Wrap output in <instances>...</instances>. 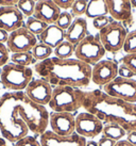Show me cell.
Here are the masks:
<instances>
[{
    "instance_id": "6da1fadb",
    "label": "cell",
    "mask_w": 136,
    "mask_h": 146,
    "mask_svg": "<svg viewBox=\"0 0 136 146\" xmlns=\"http://www.w3.org/2000/svg\"><path fill=\"white\" fill-rule=\"evenodd\" d=\"M49 115L45 106L31 100L24 91L0 97V132L9 142H17L29 132L43 134L49 126Z\"/></svg>"
},
{
    "instance_id": "7a4b0ae2",
    "label": "cell",
    "mask_w": 136,
    "mask_h": 146,
    "mask_svg": "<svg viewBox=\"0 0 136 146\" xmlns=\"http://www.w3.org/2000/svg\"><path fill=\"white\" fill-rule=\"evenodd\" d=\"M83 108L105 124H116L127 132L136 131V104L124 102L102 90L85 92Z\"/></svg>"
},
{
    "instance_id": "3957f363",
    "label": "cell",
    "mask_w": 136,
    "mask_h": 146,
    "mask_svg": "<svg viewBox=\"0 0 136 146\" xmlns=\"http://www.w3.org/2000/svg\"><path fill=\"white\" fill-rule=\"evenodd\" d=\"M34 70L52 86L85 88L92 81V66L78 59L51 57L37 62Z\"/></svg>"
},
{
    "instance_id": "277c9868",
    "label": "cell",
    "mask_w": 136,
    "mask_h": 146,
    "mask_svg": "<svg viewBox=\"0 0 136 146\" xmlns=\"http://www.w3.org/2000/svg\"><path fill=\"white\" fill-rule=\"evenodd\" d=\"M85 92L81 89L71 86H55L53 88L49 108L53 112L75 113L83 107Z\"/></svg>"
},
{
    "instance_id": "5b68a950",
    "label": "cell",
    "mask_w": 136,
    "mask_h": 146,
    "mask_svg": "<svg viewBox=\"0 0 136 146\" xmlns=\"http://www.w3.org/2000/svg\"><path fill=\"white\" fill-rule=\"evenodd\" d=\"M33 79V70L29 66H21L15 63L4 65L1 73V83L12 91H24Z\"/></svg>"
},
{
    "instance_id": "8992f818",
    "label": "cell",
    "mask_w": 136,
    "mask_h": 146,
    "mask_svg": "<svg viewBox=\"0 0 136 146\" xmlns=\"http://www.w3.org/2000/svg\"><path fill=\"white\" fill-rule=\"evenodd\" d=\"M105 52L106 51L98 35H86L79 44L75 46L76 59L90 66H94L101 61Z\"/></svg>"
},
{
    "instance_id": "52a82bcc",
    "label": "cell",
    "mask_w": 136,
    "mask_h": 146,
    "mask_svg": "<svg viewBox=\"0 0 136 146\" xmlns=\"http://www.w3.org/2000/svg\"><path fill=\"white\" fill-rule=\"evenodd\" d=\"M127 35V29L120 21H112L108 26L99 30L98 34L105 51L112 53L118 52L123 48Z\"/></svg>"
},
{
    "instance_id": "ba28073f",
    "label": "cell",
    "mask_w": 136,
    "mask_h": 146,
    "mask_svg": "<svg viewBox=\"0 0 136 146\" xmlns=\"http://www.w3.org/2000/svg\"><path fill=\"white\" fill-rule=\"evenodd\" d=\"M103 92L124 102L136 104V80L133 78L117 76L113 81L104 85Z\"/></svg>"
},
{
    "instance_id": "9c48e42d",
    "label": "cell",
    "mask_w": 136,
    "mask_h": 146,
    "mask_svg": "<svg viewBox=\"0 0 136 146\" xmlns=\"http://www.w3.org/2000/svg\"><path fill=\"white\" fill-rule=\"evenodd\" d=\"M36 44H37L36 35L30 32L24 26L10 33L9 40L7 42V46L12 53L32 51Z\"/></svg>"
},
{
    "instance_id": "30bf717a",
    "label": "cell",
    "mask_w": 136,
    "mask_h": 146,
    "mask_svg": "<svg viewBox=\"0 0 136 146\" xmlns=\"http://www.w3.org/2000/svg\"><path fill=\"white\" fill-rule=\"evenodd\" d=\"M104 124L96 115L81 112L76 116V132L85 139H94L102 133Z\"/></svg>"
},
{
    "instance_id": "8fae6325",
    "label": "cell",
    "mask_w": 136,
    "mask_h": 146,
    "mask_svg": "<svg viewBox=\"0 0 136 146\" xmlns=\"http://www.w3.org/2000/svg\"><path fill=\"white\" fill-rule=\"evenodd\" d=\"M51 131L59 135H70L76 132V116L67 112H53L49 115Z\"/></svg>"
},
{
    "instance_id": "7c38bea8",
    "label": "cell",
    "mask_w": 136,
    "mask_h": 146,
    "mask_svg": "<svg viewBox=\"0 0 136 146\" xmlns=\"http://www.w3.org/2000/svg\"><path fill=\"white\" fill-rule=\"evenodd\" d=\"M118 76V65L111 60H101L92 66V81L104 86Z\"/></svg>"
},
{
    "instance_id": "4fadbf2b",
    "label": "cell",
    "mask_w": 136,
    "mask_h": 146,
    "mask_svg": "<svg viewBox=\"0 0 136 146\" xmlns=\"http://www.w3.org/2000/svg\"><path fill=\"white\" fill-rule=\"evenodd\" d=\"M86 141V139L77 132L70 135H59L51 130H47L40 135L42 146H85Z\"/></svg>"
},
{
    "instance_id": "5bb4252c",
    "label": "cell",
    "mask_w": 136,
    "mask_h": 146,
    "mask_svg": "<svg viewBox=\"0 0 136 146\" xmlns=\"http://www.w3.org/2000/svg\"><path fill=\"white\" fill-rule=\"evenodd\" d=\"M53 88L44 79H32L26 88L24 93L31 100L42 106L48 105L52 96Z\"/></svg>"
},
{
    "instance_id": "9a60e30c",
    "label": "cell",
    "mask_w": 136,
    "mask_h": 146,
    "mask_svg": "<svg viewBox=\"0 0 136 146\" xmlns=\"http://www.w3.org/2000/svg\"><path fill=\"white\" fill-rule=\"evenodd\" d=\"M24 16L16 5L0 7V28L11 33L24 27Z\"/></svg>"
},
{
    "instance_id": "2e32d148",
    "label": "cell",
    "mask_w": 136,
    "mask_h": 146,
    "mask_svg": "<svg viewBox=\"0 0 136 146\" xmlns=\"http://www.w3.org/2000/svg\"><path fill=\"white\" fill-rule=\"evenodd\" d=\"M105 2L112 18L117 21L132 24L133 14L131 0H105Z\"/></svg>"
},
{
    "instance_id": "e0dca14e",
    "label": "cell",
    "mask_w": 136,
    "mask_h": 146,
    "mask_svg": "<svg viewBox=\"0 0 136 146\" xmlns=\"http://www.w3.org/2000/svg\"><path fill=\"white\" fill-rule=\"evenodd\" d=\"M61 13V9L52 0H40L36 2L33 17L47 25H53L56 23Z\"/></svg>"
},
{
    "instance_id": "ac0fdd59",
    "label": "cell",
    "mask_w": 136,
    "mask_h": 146,
    "mask_svg": "<svg viewBox=\"0 0 136 146\" xmlns=\"http://www.w3.org/2000/svg\"><path fill=\"white\" fill-rule=\"evenodd\" d=\"M87 34V21L85 18L77 17L73 19L70 27L65 31V40L72 45L79 44Z\"/></svg>"
},
{
    "instance_id": "d6986e66",
    "label": "cell",
    "mask_w": 136,
    "mask_h": 146,
    "mask_svg": "<svg viewBox=\"0 0 136 146\" xmlns=\"http://www.w3.org/2000/svg\"><path fill=\"white\" fill-rule=\"evenodd\" d=\"M38 40L40 43L48 45L51 48H55L65 41V30L61 29L55 24L49 25L44 32L38 35Z\"/></svg>"
},
{
    "instance_id": "ffe728a7",
    "label": "cell",
    "mask_w": 136,
    "mask_h": 146,
    "mask_svg": "<svg viewBox=\"0 0 136 146\" xmlns=\"http://www.w3.org/2000/svg\"><path fill=\"white\" fill-rule=\"evenodd\" d=\"M108 13V8L105 0H88L87 9L85 15L88 18H96L99 16H106Z\"/></svg>"
},
{
    "instance_id": "44dd1931",
    "label": "cell",
    "mask_w": 136,
    "mask_h": 146,
    "mask_svg": "<svg viewBox=\"0 0 136 146\" xmlns=\"http://www.w3.org/2000/svg\"><path fill=\"white\" fill-rule=\"evenodd\" d=\"M127 131L119 125L116 124H105L102 130V135L108 139H112L114 141H120L127 135Z\"/></svg>"
},
{
    "instance_id": "7402d4cb",
    "label": "cell",
    "mask_w": 136,
    "mask_h": 146,
    "mask_svg": "<svg viewBox=\"0 0 136 146\" xmlns=\"http://www.w3.org/2000/svg\"><path fill=\"white\" fill-rule=\"evenodd\" d=\"M53 53L59 59H70L72 54H75V45H72L71 43L65 40L54 48Z\"/></svg>"
},
{
    "instance_id": "603a6c76",
    "label": "cell",
    "mask_w": 136,
    "mask_h": 146,
    "mask_svg": "<svg viewBox=\"0 0 136 146\" xmlns=\"http://www.w3.org/2000/svg\"><path fill=\"white\" fill-rule=\"evenodd\" d=\"M48 26L49 25H47L46 23L40 21V19H37V18L33 16L28 17V19L26 21V25H24V27L28 29L30 32L33 33L34 35H37V36L44 32Z\"/></svg>"
},
{
    "instance_id": "cb8c5ba5",
    "label": "cell",
    "mask_w": 136,
    "mask_h": 146,
    "mask_svg": "<svg viewBox=\"0 0 136 146\" xmlns=\"http://www.w3.org/2000/svg\"><path fill=\"white\" fill-rule=\"evenodd\" d=\"M32 53L35 60L44 61L46 59L51 58V54L53 53V48L43 43H37L32 49Z\"/></svg>"
},
{
    "instance_id": "d4e9b609",
    "label": "cell",
    "mask_w": 136,
    "mask_h": 146,
    "mask_svg": "<svg viewBox=\"0 0 136 146\" xmlns=\"http://www.w3.org/2000/svg\"><path fill=\"white\" fill-rule=\"evenodd\" d=\"M11 61H12V63L21 65V66H29L30 64L35 63L36 60L33 57L32 51H27V52L12 53Z\"/></svg>"
},
{
    "instance_id": "484cf974",
    "label": "cell",
    "mask_w": 136,
    "mask_h": 146,
    "mask_svg": "<svg viewBox=\"0 0 136 146\" xmlns=\"http://www.w3.org/2000/svg\"><path fill=\"white\" fill-rule=\"evenodd\" d=\"M36 2L34 0H19L17 2L16 7L20 12L24 14V16L31 17L34 14Z\"/></svg>"
},
{
    "instance_id": "4316f807",
    "label": "cell",
    "mask_w": 136,
    "mask_h": 146,
    "mask_svg": "<svg viewBox=\"0 0 136 146\" xmlns=\"http://www.w3.org/2000/svg\"><path fill=\"white\" fill-rule=\"evenodd\" d=\"M122 49L127 54L136 53V31H132V32L128 33Z\"/></svg>"
},
{
    "instance_id": "83f0119b",
    "label": "cell",
    "mask_w": 136,
    "mask_h": 146,
    "mask_svg": "<svg viewBox=\"0 0 136 146\" xmlns=\"http://www.w3.org/2000/svg\"><path fill=\"white\" fill-rule=\"evenodd\" d=\"M72 21H73V19H72V15L70 14V13L68 12H62L60 14V16H59V18H57V21H56L55 25L56 26H59L61 29H63V30H67L69 27H70V25L72 24Z\"/></svg>"
},
{
    "instance_id": "f1b7e54d",
    "label": "cell",
    "mask_w": 136,
    "mask_h": 146,
    "mask_svg": "<svg viewBox=\"0 0 136 146\" xmlns=\"http://www.w3.org/2000/svg\"><path fill=\"white\" fill-rule=\"evenodd\" d=\"M88 0H76L71 7L72 14L76 16L80 17L81 15L85 14L86 9H87Z\"/></svg>"
},
{
    "instance_id": "f546056e",
    "label": "cell",
    "mask_w": 136,
    "mask_h": 146,
    "mask_svg": "<svg viewBox=\"0 0 136 146\" xmlns=\"http://www.w3.org/2000/svg\"><path fill=\"white\" fill-rule=\"evenodd\" d=\"M14 146H42V144H40V140L28 134L14 143Z\"/></svg>"
},
{
    "instance_id": "4dcf8cb0",
    "label": "cell",
    "mask_w": 136,
    "mask_h": 146,
    "mask_svg": "<svg viewBox=\"0 0 136 146\" xmlns=\"http://www.w3.org/2000/svg\"><path fill=\"white\" fill-rule=\"evenodd\" d=\"M122 64L128 66L136 76V53L132 54H125L122 59Z\"/></svg>"
},
{
    "instance_id": "1f68e13d",
    "label": "cell",
    "mask_w": 136,
    "mask_h": 146,
    "mask_svg": "<svg viewBox=\"0 0 136 146\" xmlns=\"http://www.w3.org/2000/svg\"><path fill=\"white\" fill-rule=\"evenodd\" d=\"M111 18L106 15V16H99L96 17L92 19V26L94 28H96L97 30H101L102 28H104L105 26H108L111 23Z\"/></svg>"
},
{
    "instance_id": "d6a6232c",
    "label": "cell",
    "mask_w": 136,
    "mask_h": 146,
    "mask_svg": "<svg viewBox=\"0 0 136 146\" xmlns=\"http://www.w3.org/2000/svg\"><path fill=\"white\" fill-rule=\"evenodd\" d=\"M10 50L7 45L0 43V67H3L4 65L8 64V61L10 59Z\"/></svg>"
},
{
    "instance_id": "836d02e7",
    "label": "cell",
    "mask_w": 136,
    "mask_h": 146,
    "mask_svg": "<svg viewBox=\"0 0 136 146\" xmlns=\"http://www.w3.org/2000/svg\"><path fill=\"white\" fill-rule=\"evenodd\" d=\"M118 76L123 78H133L135 75L131 69L129 68L128 66H125L124 64L118 66Z\"/></svg>"
},
{
    "instance_id": "e575fe53",
    "label": "cell",
    "mask_w": 136,
    "mask_h": 146,
    "mask_svg": "<svg viewBox=\"0 0 136 146\" xmlns=\"http://www.w3.org/2000/svg\"><path fill=\"white\" fill-rule=\"evenodd\" d=\"M54 3L59 7L60 9L63 10H67V9H71L72 4L76 0H52Z\"/></svg>"
},
{
    "instance_id": "d590c367",
    "label": "cell",
    "mask_w": 136,
    "mask_h": 146,
    "mask_svg": "<svg viewBox=\"0 0 136 146\" xmlns=\"http://www.w3.org/2000/svg\"><path fill=\"white\" fill-rule=\"evenodd\" d=\"M115 144H116V141L106 138L104 135H102L98 141V146H115Z\"/></svg>"
},
{
    "instance_id": "8d00e7d4",
    "label": "cell",
    "mask_w": 136,
    "mask_h": 146,
    "mask_svg": "<svg viewBox=\"0 0 136 146\" xmlns=\"http://www.w3.org/2000/svg\"><path fill=\"white\" fill-rule=\"evenodd\" d=\"M127 141L133 146H136V131H131L127 133Z\"/></svg>"
},
{
    "instance_id": "74e56055",
    "label": "cell",
    "mask_w": 136,
    "mask_h": 146,
    "mask_svg": "<svg viewBox=\"0 0 136 146\" xmlns=\"http://www.w3.org/2000/svg\"><path fill=\"white\" fill-rule=\"evenodd\" d=\"M9 34H10V33L7 32L3 29L0 28V43H2V44L7 43L9 40Z\"/></svg>"
},
{
    "instance_id": "f35d334b",
    "label": "cell",
    "mask_w": 136,
    "mask_h": 146,
    "mask_svg": "<svg viewBox=\"0 0 136 146\" xmlns=\"http://www.w3.org/2000/svg\"><path fill=\"white\" fill-rule=\"evenodd\" d=\"M19 0H0L1 7H9V5H16Z\"/></svg>"
},
{
    "instance_id": "ab89813d",
    "label": "cell",
    "mask_w": 136,
    "mask_h": 146,
    "mask_svg": "<svg viewBox=\"0 0 136 146\" xmlns=\"http://www.w3.org/2000/svg\"><path fill=\"white\" fill-rule=\"evenodd\" d=\"M115 146H133L131 143H129L127 140H120L118 142H116Z\"/></svg>"
},
{
    "instance_id": "60d3db41",
    "label": "cell",
    "mask_w": 136,
    "mask_h": 146,
    "mask_svg": "<svg viewBox=\"0 0 136 146\" xmlns=\"http://www.w3.org/2000/svg\"><path fill=\"white\" fill-rule=\"evenodd\" d=\"M85 146H98V142L92 141V140H90V141H86V145Z\"/></svg>"
},
{
    "instance_id": "b9f144b4",
    "label": "cell",
    "mask_w": 136,
    "mask_h": 146,
    "mask_svg": "<svg viewBox=\"0 0 136 146\" xmlns=\"http://www.w3.org/2000/svg\"><path fill=\"white\" fill-rule=\"evenodd\" d=\"M131 4H132V8H136V0H131Z\"/></svg>"
},
{
    "instance_id": "7bdbcfd3",
    "label": "cell",
    "mask_w": 136,
    "mask_h": 146,
    "mask_svg": "<svg viewBox=\"0 0 136 146\" xmlns=\"http://www.w3.org/2000/svg\"><path fill=\"white\" fill-rule=\"evenodd\" d=\"M34 1H35V2H37V1H40V0H34Z\"/></svg>"
}]
</instances>
